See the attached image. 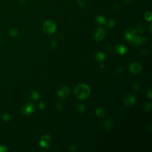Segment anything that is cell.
<instances>
[{"mask_svg":"<svg viewBox=\"0 0 152 152\" xmlns=\"http://www.w3.org/2000/svg\"><path fill=\"white\" fill-rule=\"evenodd\" d=\"M74 93L77 99L84 100L89 96L90 94V88L87 84H79L74 88Z\"/></svg>","mask_w":152,"mask_h":152,"instance_id":"obj_1","label":"cell"},{"mask_svg":"<svg viewBox=\"0 0 152 152\" xmlns=\"http://www.w3.org/2000/svg\"><path fill=\"white\" fill-rule=\"evenodd\" d=\"M56 23L52 20H47L45 22L43 25V29L45 33L48 34H52L56 31Z\"/></svg>","mask_w":152,"mask_h":152,"instance_id":"obj_2","label":"cell"},{"mask_svg":"<svg viewBox=\"0 0 152 152\" xmlns=\"http://www.w3.org/2000/svg\"><path fill=\"white\" fill-rule=\"evenodd\" d=\"M52 143V139L49 135H42L39 140L40 146L45 149H48L50 147Z\"/></svg>","mask_w":152,"mask_h":152,"instance_id":"obj_3","label":"cell"},{"mask_svg":"<svg viewBox=\"0 0 152 152\" xmlns=\"http://www.w3.org/2000/svg\"><path fill=\"white\" fill-rule=\"evenodd\" d=\"M35 111V106L32 103H27L24 104L22 109V113L25 115L32 114Z\"/></svg>","mask_w":152,"mask_h":152,"instance_id":"obj_4","label":"cell"},{"mask_svg":"<svg viewBox=\"0 0 152 152\" xmlns=\"http://www.w3.org/2000/svg\"><path fill=\"white\" fill-rule=\"evenodd\" d=\"M106 35L105 30L103 27L98 28L94 32L93 38L96 41L102 40Z\"/></svg>","mask_w":152,"mask_h":152,"instance_id":"obj_5","label":"cell"},{"mask_svg":"<svg viewBox=\"0 0 152 152\" xmlns=\"http://www.w3.org/2000/svg\"><path fill=\"white\" fill-rule=\"evenodd\" d=\"M70 93V90L69 87L67 86H64L61 88L60 89H59L57 94H58V96L60 99H63L67 98L69 96Z\"/></svg>","mask_w":152,"mask_h":152,"instance_id":"obj_6","label":"cell"},{"mask_svg":"<svg viewBox=\"0 0 152 152\" xmlns=\"http://www.w3.org/2000/svg\"><path fill=\"white\" fill-rule=\"evenodd\" d=\"M142 66L137 63H132L129 66V70L131 73L134 74H137L142 71Z\"/></svg>","mask_w":152,"mask_h":152,"instance_id":"obj_7","label":"cell"},{"mask_svg":"<svg viewBox=\"0 0 152 152\" xmlns=\"http://www.w3.org/2000/svg\"><path fill=\"white\" fill-rule=\"evenodd\" d=\"M136 99L132 95H128L126 96L123 99L124 104L127 106H131L135 103Z\"/></svg>","mask_w":152,"mask_h":152,"instance_id":"obj_8","label":"cell"},{"mask_svg":"<svg viewBox=\"0 0 152 152\" xmlns=\"http://www.w3.org/2000/svg\"><path fill=\"white\" fill-rule=\"evenodd\" d=\"M137 32V31L136 29L129 30H127V31L126 32V33L124 34V36L128 41L132 42L134 38L136 36Z\"/></svg>","mask_w":152,"mask_h":152,"instance_id":"obj_9","label":"cell"},{"mask_svg":"<svg viewBox=\"0 0 152 152\" xmlns=\"http://www.w3.org/2000/svg\"><path fill=\"white\" fill-rule=\"evenodd\" d=\"M115 51L119 55H124L127 52V48L122 44H118L115 47Z\"/></svg>","mask_w":152,"mask_h":152,"instance_id":"obj_10","label":"cell"},{"mask_svg":"<svg viewBox=\"0 0 152 152\" xmlns=\"http://www.w3.org/2000/svg\"><path fill=\"white\" fill-rule=\"evenodd\" d=\"M113 126V122L111 119H108L105 120V121L103 123V128L104 130L108 131L110 130Z\"/></svg>","mask_w":152,"mask_h":152,"instance_id":"obj_11","label":"cell"},{"mask_svg":"<svg viewBox=\"0 0 152 152\" xmlns=\"http://www.w3.org/2000/svg\"><path fill=\"white\" fill-rule=\"evenodd\" d=\"M105 55L102 52H98L95 54V60L98 63H101L105 59Z\"/></svg>","mask_w":152,"mask_h":152,"instance_id":"obj_12","label":"cell"},{"mask_svg":"<svg viewBox=\"0 0 152 152\" xmlns=\"http://www.w3.org/2000/svg\"><path fill=\"white\" fill-rule=\"evenodd\" d=\"M30 98H31L34 100H37L38 99H39L40 98L39 93L35 90H32L31 91H30Z\"/></svg>","mask_w":152,"mask_h":152,"instance_id":"obj_13","label":"cell"},{"mask_svg":"<svg viewBox=\"0 0 152 152\" xmlns=\"http://www.w3.org/2000/svg\"><path fill=\"white\" fill-rule=\"evenodd\" d=\"M96 22L97 23L99 24H101V25H103V24H106V19L102 16H98L97 17H96Z\"/></svg>","mask_w":152,"mask_h":152,"instance_id":"obj_14","label":"cell"},{"mask_svg":"<svg viewBox=\"0 0 152 152\" xmlns=\"http://www.w3.org/2000/svg\"><path fill=\"white\" fill-rule=\"evenodd\" d=\"M76 109H77V111H79L80 113H83L84 112L86 111V107L83 104H80L79 103L77 105H76Z\"/></svg>","mask_w":152,"mask_h":152,"instance_id":"obj_15","label":"cell"},{"mask_svg":"<svg viewBox=\"0 0 152 152\" xmlns=\"http://www.w3.org/2000/svg\"><path fill=\"white\" fill-rule=\"evenodd\" d=\"M95 113H96V115L98 116V117H102L105 115V110L103 109V108H98L96 111H95Z\"/></svg>","mask_w":152,"mask_h":152,"instance_id":"obj_16","label":"cell"},{"mask_svg":"<svg viewBox=\"0 0 152 152\" xmlns=\"http://www.w3.org/2000/svg\"><path fill=\"white\" fill-rule=\"evenodd\" d=\"M8 33L12 36H16L18 34V31L16 28H10L8 30Z\"/></svg>","mask_w":152,"mask_h":152,"instance_id":"obj_17","label":"cell"},{"mask_svg":"<svg viewBox=\"0 0 152 152\" xmlns=\"http://www.w3.org/2000/svg\"><path fill=\"white\" fill-rule=\"evenodd\" d=\"M144 19L148 22H151L152 19V13L151 11H147L144 14Z\"/></svg>","mask_w":152,"mask_h":152,"instance_id":"obj_18","label":"cell"},{"mask_svg":"<svg viewBox=\"0 0 152 152\" xmlns=\"http://www.w3.org/2000/svg\"><path fill=\"white\" fill-rule=\"evenodd\" d=\"M144 110L145 111H147V112H149V111H150L151 109V103H147L144 105Z\"/></svg>","mask_w":152,"mask_h":152,"instance_id":"obj_19","label":"cell"},{"mask_svg":"<svg viewBox=\"0 0 152 152\" xmlns=\"http://www.w3.org/2000/svg\"><path fill=\"white\" fill-rule=\"evenodd\" d=\"M132 88L134 89V90L135 91H138L140 89V84L138 82H134L133 84H132Z\"/></svg>","mask_w":152,"mask_h":152,"instance_id":"obj_20","label":"cell"},{"mask_svg":"<svg viewBox=\"0 0 152 152\" xmlns=\"http://www.w3.org/2000/svg\"><path fill=\"white\" fill-rule=\"evenodd\" d=\"M2 118H3V119L4 121H8L10 119V115L6 113L3 115Z\"/></svg>","mask_w":152,"mask_h":152,"instance_id":"obj_21","label":"cell"},{"mask_svg":"<svg viewBox=\"0 0 152 152\" xmlns=\"http://www.w3.org/2000/svg\"><path fill=\"white\" fill-rule=\"evenodd\" d=\"M115 24V21L112 19H111L109 22H108V26L110 28H112L113 27Z\"/></svg>","mask_w":152,"mask_h":152,"instance_id":"obj_22","label":"cell"},{"mask_svg":"<svg viewBox=\"0 0 152 152\" xmlns=\"http://www.w3.org/2000/svg\"><path fill=\"white\" fill-rule=\"evenodd\" d=\"M78 5L79 7L83 8L84 7L86 4H85V1L84 0H78Z\"/></svg>","mask_w":152,"mask_h":152,"instance_id":"obj_23","label":"cell"},{"mask_svg":"<svg viewBox=\"0 0 152 152\" xmlns=\"http://www.w3.org/2000/svg\"><path fill=\"white\" fill-rule=\"evenodd\" d=\"M56 107L59 111H62L63 109V105L61 103H57L56 105Z\"/></svg>","mask_w":152,"mask_h":152,"instance_id":"obj_24","label":"cell"},{"mask_svg":"<svg viewBox=\"0 0 152 152\" xmlns=\"http://www.w3.org/2000/svg\"><path fill=\"white\" fill-rule=\"evenodd\" d=\"M56 46V42L55 40H52L51 43H50V47L51 48H55Z\"/></svg>","mask_w":152,"mask_h":152,"instance_id":"obj_25","label":"cell"},{"mask_svg":"<svg viewBox=\"0 0 152 152\" xmlns=\"http://www.w3.org/2000/svg\"><path fill=\"white\" fill-rule=\"evenodd\" d=\"M39 108L40 110H43L45 108V103L44 102H41L39 105Z\"/></svg>","mask_w":152,"mask_h":152,"instance_id":"obj_26","label":"cell"},{"mask_svg":"<svg viewBox=\"0 0 152 152\" xmlns=\"http://www.w3.org/2000/svg\"><path fill=\"white\" fill-rule=\"evenodd\" d=\"M8 150L4 146H0V152H6Z\"/></svg>","mask_w":152,"mask_h":152,"instance_id":"obj_27","label":"cell"},{"mask_svg":"<svg viewBox=\"0 0 152 152\" xmlns=\"http://www.w3.org/2000/svg\"><path fill=\"white\" fill-rule=\"evenodd\" d=\"M147 96L149 98H151L152 97V95H151V90L149 89H147Z\"/></svg>","mask_w":152,"mask_h":152,"instance_id":"obj_28","label":"cell"},{"mask_svg":"<svg viewBox=\"0 0 152 152\" xmlns=\"http://www.w3.org/2000/svg\"><path fill=\"white\" fill-rule=\"evenodd\" d=\"M77 150V147H76L74 145H72L71 147H70V151H75Z\"/></svg>","mask_w":152,"mask_h":152,"instance_id":"obj_29","label":"cell"},{"mask_svg":"<svg viewBox=\"0 0 152 152\" xmlns=\"http://www.w3.org/2000/svg\"><path fill=\"white\" fill-rule=\"evenodd\" d=\"M123 68L122 67H119L116 69V71L118 74L121 73L123 72Z\"/></svg>","mask_w":152,"mask_h":152,"instance_id":"obj_30","label":"cell"},{"mask_svg":"<svg viewBox=\"0 0 152 152\" xmlns=\"http://www.w3.org/2000/svg\"><path fill=\"white\" fill-rule=\"evenodd\" d=\"M123 1L126 3H129L131 2V0H123Z\"/></svg>","mask_w":152,"mask_h":152,"instance_id":"obj_31","label":"cell"},{"mask_svg":"<svg viewBox=\"0 0 152 152\" xmlns=\"http://www.w3.org/2000/svg\"><path fill=\"white\" fill-rule=\"evenodd\" d=\"M103 67H104V65H103V64H102L100 65V68H103Z\"/></svg>","mask_w":152,"mask_h":152,"instance_id":"obj_32","label":"cell"}]
</instances>
